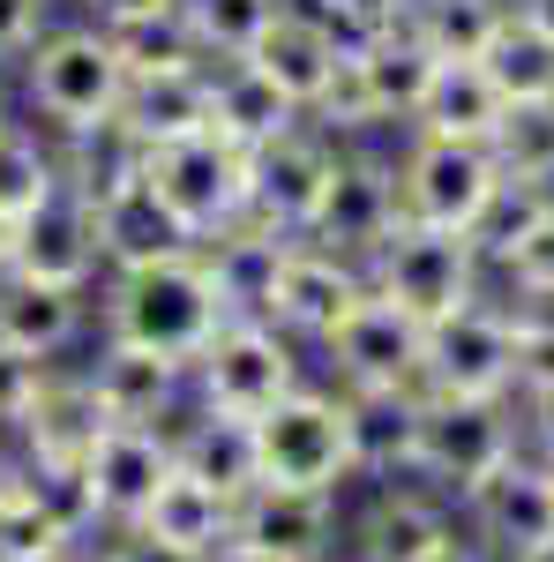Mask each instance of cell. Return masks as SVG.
I'll return each mask as SVG.
<instances>
[{
    "label": "cell",
    "mask_w": 554,
    "mask_h": 562,
    "mask_svg": "<svg viewBox=\"0 0 554 562\" xmlns=\"http://www.w3.org/2000/svg\"><path fill=\"white\" fill-rule=\"evenodd\" d=\"M299 8L338 38V53H360L368 38H383V31L405 23V0H299Z\"/></svg>",
    "instance_id": "40"
},
{
    "label": "cell",
    "mask_w": 554,
    "mask_h": 562,
    "mask_svg": "<svg viewBox=\"0 0 554 562\" xmlns=\"http://www.w3.org/2000/svg\"><path fill=\"white\" fill-rule=\"evenodd\" d=\"M23 495H31L68 540H83V548L105 540V518H98V495H90L83 458H23Z\"/></svg>",
    "instance_id": "34"
},
{
    "label": "cell",
    "mask_w": 554,
    "mask_h": 562,
    "mask_svg": "<svg viewBox=\"0 0 554 562\" xmlns=\"http://www.w3.org/2000/svg\"><path fill=\"white\" fill-rule=\"evenodd\" d=\"M420 390H442V397H517V315L502 293H479L472 307L427 323Z\"/></svg>",
    "instance_id": "9"
},
{
    "label": "cell",
    "mask_w": 554,
    "mask_h": 562,
    "mask_svg": "<svg viewBox=\"0 0 554 562\" xmlns=\"http://www.w3.org/2000/svg\"><path fill=\"white\" fill-rule=\"evenodd\" d=\"M233 518H240V503L233 495H217L211 480L180 473L172 465L166 487L150 495V510H143V532L150 540H172V548H188V555H217V548H233Z\"/></svg>",
    "instance_id": "29"
},
{
    "label": "cell",
    "mask_w": 554,
    "mask_h": 562,
    "mask_svg": "<svg viewBox=\"0 0 554 562\" xmlns=\"http://www.w3.org/2000/svg\"><path fill=\"white\" fill-rule=\"evenodd\" d=\"M397 203L412 225H442V233H479L487 203L502 195V166L487 143H450V135H397Z\"/></svg>",
    "instance_id": "8"
},
{
    "label": "cell",
    "mask_w": 554,
    "mask_h": 562,
    "mask_svg": "<svg viewBox=\"0 0 554 562\" xmlns=\"http://www.w3.org/2000/svg\"><path fill=\"white\" fill-rule=\"evenodd\" d=\"M150 8H172V0H83V15H98V23H121V15H150Z\"/></svg>",
    "instance_id": "46"
},
{
    "label": "cell",
    "mask_w": 554,
    "mask_h": 562,
    "mask_svg": "<svg viewBox=\"0 0 554 562\" xmlns=\"http://www.w3.org/2000/svg\"><path fill=\"white\" fill-rule=\"evenodd\" d=\"M299 121H307V113H299L270 76H256L248 60L211 68V128L225 135L233 150H262V143H278V135L299 128Z\"/></svg>",
    "instance_id": "28"
},
{
    "label": "cell",
    "mask_w": 554,
    "mask_h": 562,
    "mask_svg": "<svg viewBox=\"0 0 554 562\" xmlns=\"http://www.w3.org/2000/svg\"><path fill=\"white\" fill-rule=\"evenodd\" d=\"M45 383H53V360L0 346V435H15L23 420H31V405L45 397Z\"/></svg>",
    "instance_id": "42"
},
{
    "label": "cell",
    "mask_w": 554,
    "mask_h": 562,
    "mask_svg": "<svg viewBox=\"0 0 554 562\" xmlns=\"http://www.w3.org/2000/svg\"><path fill=\"white\" fill-rule=\"evenodd\" d=\"M315 375L307 346H293L270 315H225L211 330V346L188 360V390L195 405L233 413V420H262L278 397H293Z\"/></svg>",
    "instance_id": "4"
},
{
    "label": "cell",
    "mask_w": 554,
    "mask_h": 562,
    "mask_svg": "<svg viewBox=\"0 0 554 562\" xmlns=\"http://www.w3.org/2000/svg\"><path fill=\"white\" fill-rule=\"evenodd\" d=\"M397 225H405V203H397V158H389L383 143H344L338 173H330L323 203H315L307 240H315V248H338V256H352V262H368Z\"/></svg>",
    "instance_id": "11"
},
{
    "label": "cell",
    "mask_w": 554,
    "mask_h": 562,
    "mask_svg": "<svg viewBox=\"0 0 554 562\" xmlns=\"http://www.w3.org/2000/svg\"><path fill=\"white\" fill-rule=\"evenodd\" d=\"M517 435H524L532 458H547V465H554V383L517 390Z\"/></svg>",
    "instance_id": "44"
},
{
    "label": "cell",
    "mask_w": 554,
    "mask_h": 562,
    "mask_svg": "<svg viewBox=\"0 0 554 562\" xmlns=\"http://www.w3.org/2000/svg\"><path fill=\"white\" fill-rule=\"evenodd\" d=\"M344 397V450H352V480H412L420 465V383H389V390H338Z\"/></svg>",
    "instance_id": "19"
},
{
    "label": "cell",
    "mask_w": 554,
    "mask_h": 562,
    "mask_svg": "<svg viewBox=\"0 0 554 562\" xmlns=\"http://www.w3.org/2000/svg\"><path fill=\"white\" fill-rule=\"evenodd\" d=\"M457 525V503L434 495L427 480H383L344 518V562H427Z\"/></svg>",
    "instance_id": "16"
},
{
    "label": "cell",
    "mask_w": 554,
    "mask_h": 562,
    "mask_svg": "<svg viewBox=\"0 0 554 562\" xmlns=\"http://www.w3.org/2000/svg\"><path fill=\"white\" fill-rule=\"evenodd\" d=\"M405 8H412V0H405Z\"/></svg>",
    "instance_id": "54"
},
{
    "label": "cell",
    "mask_w": 554,
    "mask_h": 562,
    "mask_svg": "<svg viewBox=\"0 0 554 562\" xmlns=\"http://www.w3.org/2000/svg\"><path fill=\"white\" fill-rule=\"evenodd\" d=\"M113 128L128 135L135 150H166L180 135H203L211 128V60H195V68H158V76H128Z\"/></svg>",
    "instance_id": "24"
},
{
    "label": "cell",
    "mask_w": 554,
    "mask_h": 562,
    "mask_svg": "<svg viewBox=\"0 0 554 562\" xmlns=\"http://www.w3.org/2000/svg\"><path fill=\"white\" fill-rule=\"evenodd\" d=\"M233 540L256 548V555H278V562H338L344 555V495L256 480L240 495Z\"/></svg>",
    "instance_id": "15"
},
{
    "label": "cell",
    "mask_w": 554,
    "mask_h": 562,
    "mask_svg": "<svg viewBox=\"0 0 554 562\" xmlns=\"http://www.w3.org/2000/svg\"><path fill=\"white\" fill-rule=\"evenodd\" d=\"M105 562H211V555H188L172 540H150L143 525H121V532H105Z\"/></svg>",
    "instance_id": "45"
},
{
    "label": "cell",
    "mask_w": 554,
    "mask_h": 562,
    "mask_svg": "<svg viewBox=\"0 0 554 562\" xmlns=\"http://www.w3.org/2000/svg\"><path fill=\"white\" fill-rule=\"evenodd\" d=\"M427 76H434V53L412 23H397L383 38H368L360 53H344L338 83L330 98L307 113L323 135H338V143H368V135H405L412 128V113H420L427 98Z\"/></svg>",
    "instance_id": "3"
},
{
    "label": "cell",
    "mask_w": 554,
    "mask_h": 562,
    "mask_svg": "<svg viewBox=\"0 0 554 562\" xmlns=\"http://www.w3.org/2000/svg\"><path fill=\"white\" fill-rule=\"evenodd\" d=\"M256 465L278 487H323L344 495L352 487V450H344V397L338 383L307 375L293 397H278L256 420Z\"/></svg>",
    "instance_id": "7"
},
{
    "label": "cell",
    "mask_w": 554,
    "mask_h": 562,
    "mask_svg": "<svg viewBox=\"0 0 554 562\" xmlns=\"http://www.w3.org/2000/svg\"><path fill=\"white\" fill-rule=\"evenodd\" d=\"M368 285L383 301H397L412 323H442V315L472 307L479 293H495L472 233H442V225H412V217L368 256Z\"/></svg>",
    "instance_id": "5"
},
{
    "label": "cell",
    "mask_w": 554,
    "mask_h": 562,
    "mask_svg": "<svg viewBox=\"0 0 554 562\" xmlns=\"http://www.w3.org/2000/svg\"><path fill=\"white\" fill-rule=\"evenodd\" d=\"M143 173L172 203V217L195 233V248L248 217V150H233L217 128L180 135L166 150H143Z\"/></svg>",
    "instance_id": "10"
},
{
    "label": "cell",
    "mask_w": 554,
    "mask_h": 562,
    "mask_svg": "<svg viewBox=\"0 0 554 562\" xmlns=\"http://www.w3.org/2000/svg\"><path fill=\"white\" fill-rule=\"evenodd\" d=\"M285 248H293V240L270 233V225H256V217H240V225H225L217 240H203V262H211V278H217L225 315H270Z\"/></svg>",
    "instance_id": "27"
},
{
    "label": "cell",
    "mask_w": 554,
    "mask_h": 562,
    "mask_svg": "<svg viewBox=\"0 0 554 562\" xmlns=\"http://www.w3.org/2000/svg\"><path fill=\"white\" fill-rule=\"evenodd\" d=\"M83 383L98 390L105 420H143V428H172V420L195 405L188 360L143 352V346H113V338H98V360L83 368Z\"/></svg>",
    "instance_id": "20"
},
{
    "label": "cell",
    "mask_w": 554,
    "mask_h": 562,
    "mask_svg": "<svg viewBox=\"0 0 554 562\" xmlns=\"http://www.w3.org/2000/svg\"><path fill=\"white\" fill-rule=\"evenodd\" d=\"M105 38H113L121 60H128V76H158V68H195V60H203L188 15H180V0H172V8H150V15L105 23Z\"/></svg>",
    "instance_id": "35"
},
{
    "label": "cell",
    "mask_w": 554,
    "mask_h": 562,
    "mask_svg": "<svg viewBox=\"0 0 554 562\" xmlns=\"http://www.w3.org/2000/svg\"><path fill=\"white\" fill-rule=\"evenodd\" d=\"M502 113H510V98L495 90V76H487L479 60H434V76H427V98H420V113H412V128H405V135L495 143Z\"/></svg>",
    "instance_id": "25"
},
{
    "label": "cell",
    "mask_w": 554,
    "mask_h": 562,
    "mask_svg": "<svg viewBox=\"0 0 554 562\" xmlns=\"http://www.w3.org/2000/svg\"><path fill=\"white\" fill-rule=\"evenodd\" d=\"M487 150H495L502 180H517V188H547V195H554V98L510 105Z\"/></svg>",
    "instance_id": "36"
},
{
    "label": "cell",
    "mask_w": 554,
    "mask_h": 562,
    "mask_svg": "<svg viewBox=\"0 0 554 562\" xmlns=\"http://www.w3.org/2000/svg\"><path fill=\"white\" fill-rule=\"evenodd\" d=\"M420 352H427V323H412L397 301H383V293L368 285V301H360L338 330L315 346V375L338 383V390L420 383Z\"/></svg>",
    "instance_id": "12"
},
{
    "label": "cell",
    "mask_w": 554,
    "mask_h": 562,
    "mask_svg": "<svg viewBox=\"0 0 554 562\" xmlns=\"http://www.w3.org/2000/svg\"><path fill=\"white\" fill-rule=\"evenodd\" d=\"M68 562H105V540H98V548H76Z\"/></svg>",
    "instance_id": "52"
},
{
    "label": "cell",
    "mask_w": 554,
    "mask_h": 562,
    "mask_svg": "<svg viewBox=\"0 0 554 562\" xmlns=\"http://www.w3.org/2000/svg\"><path fill=\"white\" fill-rule=\"evenodd\" d=\"M524 450L517 435V397H442L427 390V413H420V465L412 480H427L434 495L465 503L479 480H495Z\"/></svg>",
    "instance_id": "6"
},
{
    "label": "cell",
    "mask_w": 554,
    "mask_h": 562,
    "mask_svg": "<svg viewBox=\"0 0 554 562\" xmlns=\"http://www.w3.org/2000/svg\"><path fill=\"white\" fill-rule=\"evenodd\" d=\"M0 128H8V98H0Z\"/></svg>",
    "instance_id": "53"
},
{
    "label": "cell",
    "mask_w": 554,
    "mask_h": 562,
    "mask_svg": "<svg viewBox=\"0 0 554 562\" xmlns=\"http://www.w3.org/2000/svg\"><path fill=\"white\" fill-rule=\"evenodd\" d=\"M98 330V293L90 285H53V278H23L8 270L0 278V346L60 360Z\"/></svg>",
    "instance_id": "22"
},
{
    "label": "cell",
    "mask_w": 554,
    "mask_h": 562,
    "mask_svg": "<svg viewBox=\"0 0 554 562\" xmlns=\"http://www.w3.org/2000/svg\"><path fill=\"white\" fill-rule=\"evenodd\" d=\"M8 270H15V217L0 211V278H8Z\"/></svg>",
    "instance_id": "50"
},
{
    "label": "cell",
    "mask_w": 554,
    "mask_h": 562,
    "mask_svg": "<svg viewBox=\"0 0 554 562\" xmlns=\"http://www.w3.org/2000/svg\"><path fill=\"white\" fill-rule=\"evenodd\" d=\"M121 90H128V60L113 53L98 15L53 23L31 45V60H23V98H31V113L45 121V135H60V143H83V135L113 128Z\"/></svg>",
    "instance_id": "2"
},
{
    "label": "cell",
    "mask_w": 554,
    "mask_h": 562,
    "mask_svg": "<svg viewBox=\"0 0 554 562\" xmlns=\"http://www.w3.org/2000/svg\"><path fill=\"white\" fill-rule=\"evenodd\" d=\"M405 23L427 38L434 60H479L487 38L510 23V0H412Z\"/></svg>",
    "instance_id": "33"
},
{
    "label": "cell",
    "mask_w": 554,
    "mask_h": 562,
    "mask_svg": "<svg viewBox=\"0 0 554 562\" xmlns=\"http://www.w3.org/2000/svg\"><path fill=\"white\" fill-rule=\"evenodd\" d=\"M211 562H278V555H256V548H240V540H233V548H217Z\"/></svg>",
    "instance_id": "51"
},
{
    "label": "cell",
    "mask_w": 554,
    "mask_h": 562,
    "mask_svg": "<svg viewBox=\"0 0 554 562\" xmlns=\"http://www.w3.org/2000/svg\"><path fill=\"white\" fill-rule=\"evenodd\" d=\"M172 458H180V473L211 480L217 495H233V503L262 480L256 420H233V413H211V405H188V413L172 420Z\"/></svg>",
    "instance_id": "26"
},
{
    "label": "cell",
    "mask_w": 554,
    "mask_h": 562,
    "mask_svg": "<svg viewBox=\"0 0 554 562\" xmlns=\"http://www.w3.org/2000/svg\"><path fill=\"white\" fill-rule=\"evenodd\" d=\"M338 135H323L315 121H299L285 128L278 143H262L248 150V217L270 225V233H285V240H307V225H315V203H323V188L338 173Z\"/></svg>",
    "instance_id": "14"
},
{
    "label": "cell",
    "mask_w": 554,
    "mask_h": 562,
    "mask_svg": "<svg viewBox=\"0 0 554 562\" xmlns=\"http://www.w3.org/2000/svg\"><path fill=\"white\" fill-rule=\"evenodd\" d=\"M76 548H83V540H68V532L45 518L23 487L0 503V562H68Z\"/></svg>",
    "instance_id": "39"
},
{
    "label": "cell",
    "mask_w": 554,
    "mask_h": 562,
    "mask_svg": "<svg viewBox=\"0 0 554 562\" xmlns=\"http://www.w3.org/2000/svg\"><path fill=\"white\" fill-rule=\"evenodd\" d=\"M285 0H180L188 31H195V53L225 68V60H248V45L262 38V23L278 15Z\"/></svg>",
    "instance_id": "37"
},
{
    "label": "cell",
    "mask_w": 554,
    "mask_h": 562,
    "mask_svg": "<svg viewBox=\"0 0 554 562\" xmlns=\"http://www.w3.org/2000/svg\"><path fill=\"white\" fill-rule=\"evenodd\" d=\"M98 428H105V405L83 383V368H68V375L53 368V383L31 405V420L15 428V442H23V458H83L90 442H98Z\"/></svg>",
    "instance_id": "30"
},
{
    "label": "cell",
    "mask_w": 554,
    "mask_h": 562,
    "mask_svg": "<svg viewBox=\"0 0 554 562\" xmlns=\"http://www.w3.org/2000/svg\"><path fill=\"white\" fill-rule=\"evenodd\" d=\"M15 487H23V442H15V435H0V503H8Z\"/></svg>",
    "instance_id": "48"
},
{
    "label": "cell",
    "mask_w": 554,
    "mask_h": 562,
    "mask_svg": "<svg viewBox=\"0 0 554 562\" xmlns=\"http://www.w3.org/2000/svg\"><path fill=\"white\" fill-rule=\"evenodd\" d=\"M15 270L23 278H53V285H90L105 278V256H98V217H90V195L68 180L60 195H45L38 211L15 225Z\"/></svg>",
    "instance_id": "21"
},
{
    "label": "cell",
    "mask_w": 554,
    "mask_h": 562,
    "mask_svg": "<svg viewBox=\"0 0 554 562\" xmlns=\"http://www.w3.org/2000/svg\"><path fill=\"white\" fill-rule=\"evenodd\" d=\"M517 315V390L554 383V301H510Z\"/></svg>",
    "instance_id": "41"
},
{
    "label": "cell",
    "mask_w": 554,
    "mask_h": 562,
    "mask_svg": "<svg viewBox=\"0 0 554 562\" xmlns=\"http://www.w3.org/2000/svg\"><path fill=\"white\" fill-rule=\"evenodd\" d=\"M180 465L172 458V428H143V420H105L98 442L83 450V473L90 495H98V518L105 532H121L150 510V495L166 487V473Z\"/></svg>",
    "instance_id": "18"
},
{
    "label": "cell",
    "mask_w": 554,
    "mask_h": 562,
    "mask_svg": "<svg viewBox=\"0 0 554 562\" xmlns=\"http://www.w3.org/2000/svg\"><path fill=\"white\" fill-rule=\"evenodd\" d=\"M248 68L256 76H270V83L293 98L299 113H315L323 98H330V83H338V68H344V53H338V38L299 8V0H285L270 23H262V38L248 45Z\"/></svg>",
    "instance_id": "23"
},
{
    "label": "cell",
    "mask_w": 554,
    "mask_h": 562,
    "mask_svg": "<svg viewBox=\"0 0 554 562\" xmlns=\"http://www.w3.org/2000/svg\"><path fill=\"white\" fill-rule=\"evenodd\" d=\"M53 8H60V0H0V68H23V60H31V45L60 23Z\"/></svg>",
    "instance_id": "43"
},
{
    "label": "cell",
    "mask_w": 554,
    "mask_h": 562,
    "mask_svg": "<svg viewBox=\"0 0 554 562\" xmlns=\"http://www.w3.org/2000/svg\"><path fill=\"white\" fill-rule=\"evenodd\" d=\"M510 8L524 15V23H540V31L554 38V0H510Z\"/></svg>",
    "instance_id": "49"
},
{
    "label": "cell",
    "mask_w": 554,
    "mask_h": 562,
    "mask_svg": "<svg viewBox=\"0 0 554 562\" xmlns=\"http://www.w3.org/2000/svg\"><path fill=\"white\" fill-rule=\"evenodd\" d=\"M217 323H225V301H217V278H211V262H203V248L98 278V338H113V346L195 360V352L211 346Z\"/></svg>",
    "instance_id": "1"
},
{
    "label": "cell",
    "mask_w": 554,
    "mask_h": 562,
    "mask_svg": "<svg viewBox=\"0 0 554 562\" xmlns=\"http://www.w3.org/2000/svg\"><path fill=\"white\" fill-rule=\"evenodd\" d=\"M360 301H368V262L338 256V248H315V240H293L285 248V270H278V293H270V323L293 346H307V360H315V346Z\"/></svg>",
    "instance_id": "17"
},
{
    "label": "cell",
    "mask_w": 554,
    "mask_h": 562,
    "mask_svg": "<svg viewBox=\"0 0 554 562\" xmlns=\"http://www.w3.org/2000/svg\"><path fill=\"white\" fill-rule=\"evenodd\" d=\"M427 562H495V555H487V548L472 540L465 525H457V532H450V540H442V548H434V555H427Z\"/></svg>",
    "instance_id": "47"
},
{
    "label": "cell",
    "mask_w": 554,
    "mask_h": 562,
    "mask_svg": "<svg viewBox=\"0 0 554 562\" xmlns=\"http://www.w3.org/2000/svg\"><path fill=\"white\" fill-rule=\"evenodd\" d=\"M487 278H495L502 301H554V203L487 262Z\"/></svg>",
    "instance_id": "38"
},
{
    "label": "cell",
    "mask_w": 554,
    "mask_h": 562,
    "mask_svg": "<svg viewBox=\"0 0 554 562\" xmlns=\"http://www.w3.org/2000/svg\"><path fill=\"white\" fill-rule=\"evenodd\" d=\"M465 532L487 548L495 562H532L554 555V465L517 450L495 480H479L465 503H457Z\"/></svg>",
    "instance_id": "13"
},
{
    "label": "cell",
    "mask_w": 554,
    "mask_h": 562,
    "mask_svg": "<svg viewBox=\"0 0 554 562\" xmlns=\"http://www.w3.org/2000/svg\"><path fill=\"white\" fill-rule=\"evenodd\" d=\"M60 188H68V158H60V143H53L45 128L8 121V128H0V211L23 225V217L38 211L45 195H60Z\"/></svg>",
    "instance_id": "31"
},
{
    "label": "cell",
    "mask_w": 554,
    "mask_h": 562,
    "mask_svg": "<svg viewBox=\"0 0 554 562\" xmlns=\"http://www.w3.org/2000/svg\"><path fill=\"white\" fill-rule=\"evenodd\" d=\"M479 68L495 76V90L510 98V105H532V98H554V38L540 31V23H524L510 8V23L487 38V53H479Z\"/></svg>",
    "instance_id": "32"
}]
</instances>
